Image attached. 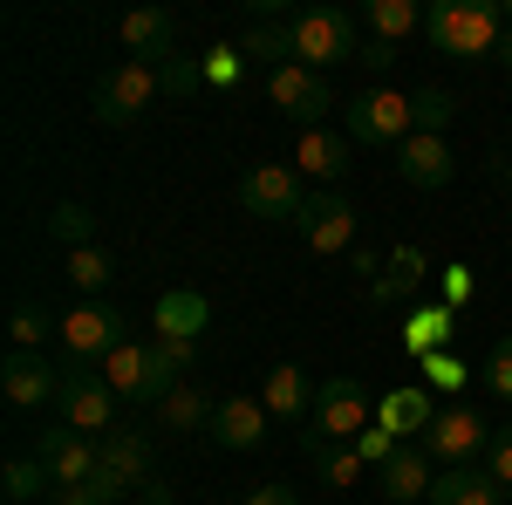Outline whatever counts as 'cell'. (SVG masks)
Masks as SVG:
<instances>
[{"mask_svg":"<svg viewBox=\"0 0 512 505\" xmlns=\"http://www.w3.org/2000/svg\"><path fill=\"white\" fill-rule=\"evenodd\" d=\"M424 35H431L437 55H451V62H478V55H499L506 21H499L492 0H437V7H424Z\"/></svg>","mask_w":512,"mask_h":505,"instance_id":"1","label":"cell"},{"mask_svg":"<svg viewBox=\"0 0 512 505\" xmlns=\"http://www.w3.org/2000/svg\"><path fill=\"white\" fill-rule=\"evenodd\" d=\"M158 471H151V430H110V437H96V478H89V492L103 505L130 499V492H144Z\"/></svg>","mask_w":512,"mask_h":505,"instance_id":"2","label":"cell"},{"mask_svg":"<svg viewBox=\"0 0 512 505\" xmlns=\"http://www.w3.org/2000/svg\"><path fill=\"white\" fill-rule=\"evenodd\" d=\"M55 410H62V424L82 430V437H110V430H117V389L103 383L96 362L69 355V362H62V396H55Z\"/></svg>","mask_w":512,"mask_h":505,"instance_id":"3","label":"cell"},{"mask_svg":"<svg viewBox=\"0 0 512 505\" xmlns=\"http://www.w3.org/2000/svg\"><path fill=\"white\" fill-rule=\"evenodd\" d=\"M376 417V403H369V383L362 376H328L315 389V417L301 424V437H321V444H355L362 430Z\"/></svg>","mask_w":512,"mask_h":505,"instance_id":"4","label":"cell"},{"mask_svg":"<svg viewBox=\"0 0 512 505\" xmlns=\"http://www.w3.org/2000/svg\"><path fill=\"white\" fill-rule=\"evenodd\" d=\"M355 55H362V21L349 7H308L294 21V62H308L315 76L335 62H355Z\"/></svg>","mask_w":512,"mask_h":505,"instance_id":"5","label":"cell"},{"mask_svg":"<svg viewBox=\"0 0 512 505\" xmlns=\"http://www.w3.org/2000/svg\"><path fill=\"white\" fill-rule=\"evenodd\" d=\"M417 444H424L431 465H444V471H451V465H478V458L492 451V424L478 417L472 403H451V410H437V417H431V430H424Z\"/></svg>","mask_w":512,"mask_h":505,"instance_id":"6","label":"cell"},{"mask_svg":"<svg viewBox=\"0 0 512 505\" xmlns=\"http://www.w3.org/2000/svg\"><path fill=\"white\" fill-rule=\"evenodd\" d=\"M158 96H164V89H158V69H151V62H117V69L96 76V123L123 130V123L144 117Z\"/></svg>","mask_w":512,"mask_h":505,"instance_id":"7","label":"cell"},{"mask_svg":"<svg viewBox=\"0 0 512 505\" xmlns=\"http://www.w3.org/2000/svg\"><path fill=\"white\" fill-rule=\"evenodd\" d=\"M410 130H417V117H410V96H403V89L369 82V89L355 96V110H349L355 144H410Z\"/></svg>","mask_w":512,"mask_h":505,"instance_id":"8","label":"cell"},{"mask_svg":"<svg viewBox=\"0 0 512 505\" xmlns=\"http://www.w3.org/2000/svg\"><path fill=\"white\" fill-rule=\"evenodd\" d=\"M239 205L253 212V219H301V205H308V192H301V171L294 164H253L246 178H239Z\"/></svg>","mask_w":512,"mask_h":505,"instance_id":"9","label":"cell"},{"mask_svg":"<svg viewBox=\"0 0 512 505\" xmlns=\"http://www.w3.org/2000/svg\"><path fill=\"white\" fill-rule=\"evenodd\" d=\"M267 103H274V110H287L301 130H321V117L335 110V89H328V76H315L308 62H287V69H274V76H267Z\"/></svg>","mask_w":512,"mask_h":505,"instance_id":"10","label":"cell"},{"mask_svg":"<svg viewBox=\"0 0 512 505\" xmlns=\"http://www.w3.org/2000/svg\"><path fill=\"white\" fill-rule=\"evenodd\" d=\"M123 328H130L123 308H110V301H82V308L62 321V349L82 355V362H96V355L110 362V355L123 349Z\"/></svg>","mask_w":512,"mask_h":505,"instance_id":"11","label":"cell"},{"mask_svg":"<svg viewBox=\"0 0 512 505\" xmlns=\"http://www.w3.org/2000/svg\"><path fill=\"white\" fill-rule=\"evenodd\" d=\"M35 458L48 465V478H55V492H76V485H89L96 478V437H82V430H41Z\"/></svg>","mask_w":512,"mask_h":505,"instance_id":"12","label":"cell"},{"mask_svg":"<svg viewBox=\"0 0 512 505\" xmlns=\"http://www.w3.org/2000/svg\"><path fill=\"white\" fill-rule=\"evenodd\" d=\"M294 233L308 239V253H349V239H355V205H349L342 192H315L308 205H301Z\"/></svg>","mask_w":512,"mask_h":505,"instance_id":"13","label":"cell"},{"mask_svg":"<svg viewBox=\"0 0 512 505\" xmlns=\"http://www.w3.org/2000/svg\"><path fill=\"white\" fill-rule=\"evenodd\" d=\"M0 389H7V403L14 410H41V403H55L62 396V369L48 362V355H7L0 362Z\"/></svg>","mask_w":512,"mask_h":505,"instance_id":"14","label":"cell"},{"mask_svg":"<svg viewBox=\"0 0 512 505\" xmlns=\"http://www.w3.org/2000/svg\"><path fill=\"white\" fill-rule=\"evenodd\" d=\"M151 328H158L164 342H198L212 328V301L192 294V287H164L158 308H151Z\"/></svg>","mask_w":512,"mask_h":505,"instance_id":"15","label":"cell"},{"mask_svg":"<svg viewBox=\"0 0 512 505\" xmlns=\"http://www.w3.org/2000/svg\"><path fill=\"white\" fill-rule=\"evenodd\" d=\"M396 171H403V185H417V192H444V185L458 178V157L444 151V137H410V144H396Z\"/></svg>","mask_w":512,"mask_h":505,"instance_id":"16","label":"cell"},{"mask_svg":"<svg viewBox=\"0 0 512 505\" xmlns=\"http://www.w3.org/2000/svg\"><path fill=\"white\" fill-rule=\"evenodd\" d=\"M219 451H253L260 437H267V403L260 396H226L219 410H212V430H205Z\"/></svg>","mask_w":512,"mask_h":505,"instance_id":"17","label":"cell"},{"mask_svg":"<svg viewBox=\"0 0 512 505\" xmlns=\"http://www.w3.org/2000/svg\"><path fill=\"white\" fill-rule=\"evenodd\" d=\"M315 389L321 383H308V369L280 362L274 376L260 383V403H267V417H280V424H308V417H315Z\"/></svg>","mask_w":512,"mask_h":505,"instance_id":"18","label":"cell"},{"mask_svg":"<svg viewBox=\"0 0 512 505\" xmlns=\"http://www.w3.org/2000/svg\"><path fill=\"white\" fill-rule=\"evenodd\" d=\"M123 48H130V62H151L164 69L171 62V35H178V21L164 14V7H137V14H123Z\"/></svg>","mask_w":512,"mask_h":505,"instance_id":"19","label":"cell"},{"mask_svg":"<svg viewBox=\"0 0 512 505\" xmlns=\"http://www.w3.org/2000/svg\"><path fill=\"white\" fill-rule=\"evenodd\" d=\"M431 478H437V471H431V451H424V444H396V458L376 471V485H383V499H390V505L424 499Z\"/></svg>","mask_w":512,"mask_h":505,"instance_id":"20","label":"cell"},{"mask_svg":"<svg viewBox=\"0 0 512 505\" xmlns=\"http://www.w3.org/2000/svg\"><path fill=\"white\" fill-rule=\"evenodd\" d=\"M144 362H151V403H164L171 389L192 383V369H198V342H164V335H151V342H144Z\"/></svg>","mask_w":512,"mask_h":505,"instance_id":"21","label":"cell"},{"mask_svg":"<svg viewBox=\"0 0 512 505\" xmlns=\"http://www.w3.org/2000/svg\"><path fill=\"white\" fill-rule=\"evenodd\" d=\"M431 417H437V410H431V396H424V389H390V396L376 403V424L396 430L403 444H417V437L431 430Z\"/></svg>","mask_w":512,"mask_h":505,"instance_id":"22","label":"cell"},{"mask_svg":"<svg viewBox=\"0 0 512 505\" xmlns=\"http://www.w3.org/2000/svg\"><path fill=\"white\" fill-rule=\"evenodd\" d=\"M294 164H301L308 178H321V185H335V178L349 171V137H335V130H301Z\"/></svg>","mask_w":512,"mask_h":505,"instance_id":"23","label":"cell"},{"mask_svg":"<svg viewBox=\"0 0 512 505\" xmlns=\"http://www.w3.org/2000/svg\"><path fill=\"white\" fill-rule=\"evenodd\" d=\"M103 383L117 389V403H151V362H144V342H123V349L103 362Z\"/></svg>","mask_w":512,"mask_h":505,"instance_id":"24","label":"cell"},{"mask_svg":"<svg viewBox=\"0 0 512 505\" xmlns=\"http://www.w3.org/2000/svg\"><path fill=\"white\" fill-rule=\"evenodd\" d=\"M301 458L315 465V478L328 492H349L355 478H362V458H355V444H321V437H301Z\"/></svg>","mask_w":512,"mask_h":505,"instance_id":"25","label":"cell"},{"mask_svg":"<svg viewBox=\"0 0 512 505\" xmlns=\"http://www.w3.org/2000/svg\"><path fill=\"white\" fill-rule=\"evenodd\" d=\"M212 410H219V403H212L198 383H185V389H171V396L158 403V424L171 430V437H185V430H212Z\"/></svg>","mask_w":512,"mask_h":505,"instance_id":"26","label":"cell"},{"mask_svg":"<svg viewBox=\"0 0 512 505\" xmlns=\"http://www.w3.org/2000/svg\"><path fill=\"white\" fill-rule=\"evenodd\" d=\"M239 55H246V62H267V69H287V62H294V28L253 21V28L239 35Z\"/></svg>","mask_w":512,"mask_h":505,"instance_id":"27","label":"cell"},{"mask_svg":"<svg viewBox=\"0 0 512 505\" xmlns=\"http://www.w3.org/2000/svg\"><path fill=\"white\" fill-rule=\"evenodd\" d=\"M410 28H424V7L417 0H369V35L376 41H403Z\"/></svg>","mask_w":512,"mask_h":505,"instance_id":"28","label":"cell"},{"mask_svg":"<svg viewBox=\"0 0 512 505\" xmlns=\"http://www.w3.org/2000/svg\"><path fill=\"white\" fill-rule=\"evenodd\" d=\"M48 233L62 239L69 253H82V246H96V219H89V205H76V198H62V205L48 212Z\"/></svg>","mask_w":512,"mask_h":505,"instance_id":"29","label":"cell"},{"mask_svg":"<svg viewBox=\"0 0 512 505\" xmlns=\"http://www.w3.org/2000/svg\"><path fill=\"white\" fill-rule=\"evenodd\" d=\"M41 485H55V478H48V465H41L35 451H28V458H7V471H0V492H7L14 505L41 499Z\"/></svg>","mask_w":512,"mask_h":505,"instance_id":"30","label":"cell"},{"mask_svg":"<svg viewBox=\"0 0 512 505\" xmlns=\"http://www.w3.org/2000/svg\"><path fill=\"white\" fill-rule=\"evenodd\" d=\"M48 328L62 335V321H48V308H35V301H21V308L7 314V335H14V349H21V355H41Z\"/></svg>","mask_w":512,"mask_h":505,"instance_id":"31","label":"cell"},{"mask_svg":"<svg viewBox=\"0 0 512 505\" xmlns=\"http://www.w3.org/2000/svg\"><path fill=\"white\" fill-rule=\"evenodd\" d=\"M410 117H417V137H444V123L458 117V96L451 89H417L410 96Z\"/></svg>","mask_w":512,"mask_h":505,"instance_id":"32","label":"cell"},{"mask_svg":"<svg viewBox=\"0 0 512 505\" xmlns=\"http://www.w3.org/2000/svg\"><path fill=\"white\" fill-rule=\"evenodd\" d=\"M69 280L82 287V301H96V294L117 280V267H110V253H103V246H82V253H69Z\"/></svg>","mask_w":512,"mask_h":505,"instance_id":"33","label":"cell"},{"mask_svg":"<svg viewBox=\"0 0 512 505\" xmlns=\"http://www.w3.org/2000/svg\"><path fill=\"white\" fill-rule=\"evenodd\" d=\"M205 76H212L205 62H192V55H171V62L158 69V89H164V96H198V89H205Z\"/></svg>","mask_w":512,"mask_h":505,"instance_id":"34","label":"cell"},{"mask_svg":"<svg viewBox=\"0 0 512 505\" xmlns=\"http://www.w3.org/2000/svg\"><path fill=\"white\" fill-rule=\"evenodd\" d=\"M444 335H451V314L444 308H417L410 314V355H437Z\"/></svg>","mask_w":512,"mask_h":505,"instance_id":"35","label":"cell"},{"mask_svg":"<svg viewBox=\"0 0 512 505\" xmlns=\"http://www.w3.org/2000/svg\"><path fill=\"white\" fill-rule=\"evenodd\" d=\"M396 444H403L396 430L369 424V430H362V437H355V458H362V465H376V471H383V465H390V458H396Z\"/></svg>","mask_w":512,"mask_h":505,"instance_id":"36","label":"cell"},{"mask_svg":"<svg viewBox=\"0 0 512 505\" xmlns=\"http://www.w3.org/2000/svg\"><path fill=\"white\" fill-rule=\"evenodd\" d=\"M485 389L512 403V335H499V342H492V355H485Z\"/></svg>","mask_w":512,"mask_h":505,"instance_id":"37","label":"cell"},{"mask_svg":"<svg viewBox=\"0 0 512 505\" xmlns=\"http://www.w3.org/2000/svg\"><path fill=\"white\" fill-rule=\"evenodd\" d=\"M485 478L499 485V492H512V424L492 430V451H485Z\"/></svg>","mask_w":512,"mask_h":505,"instance_id":"38","label":"cell"},{"mask_svg":"<svg viewBox=\"0 0 512 505\" xmlns=\"http://www.w3.org/2000/svg\"><path fill=\"white\" fill-rule=\"evenodd\" d=\"M465 485H472V465H451L431 478V492H424V505H458L465 499Z\"/></svg>","mask_w":512,"mask_h":505,"instance_id":"39","label":"cell"},{"mask_svg":"<svg viewBox=\"0 0 512 505\" xmlns=\"http://www.w3.org/2000/svg\"><path fill=\"white\" fill-rule=\"evenodd\" d=\"M458 505H506V492H499V485L472 465V485H465V499H458Z\"/></svg>","mask_w":512,"mask_h":505,"instance_id":"40","label":"cell"},{"mask_svg":"<svg viewBox=\"0 0 512 505\" xmlns=\"http://www.w3.org/2000/svg\"><path fill=\"white\" fill-rule=\"evenodd\" d=\"M424 376H431L437 389H458V383H465V369H458L451 355H424Z\"/></svg>","mask_w":512,"mask_h":505,"instance_id":"41","label":"cell"},{"mask_svg":"<svg viewBox=\"0 0 512 505\" xmlns=\"http://www.w3.org/2000/svg\"><path fill=\"white\" fill-rule=\"evenodd\" d=\"M355 62H362L369 76H390V62H396V41H369V48H362Z\"/></svg>","mask_w":512,"mask_h":505,"instance_id":"42","label":"cell"},{"mask_svg":"<svg viewBox=\"0 0 512 505\" xmlns=\"http://www.w3.org/2000/svg\"><path fill=\"white\" fill-rule=\"evenodd\" d=\"M239 505H301V492H294V485H253Z\"/></svg>","mask_w":512,"mask_h":505,"instance_id":"43","label":"cell"},{"mask_svg":"<svg viewBox=\"0 0 512 505\" xmlns=\"http://www.w3.org/2000/svg\"><path fill=\"white\" fill-rule=\"evenodd\" d=\"M444 294L451 301H472V267H444Z\"/></svg>","mask_w":512,"mask_h":505,"instance_id":"44","label":"cell"},{"mask_svg":"<svg viewBox=\"0 0 512 505\" xmlns=\"http://www.w3.org/2000/svg\"><path fill=\"white\" fill-rule=\"evenodd\" d=\"M137 499H144V505H178V499H171V485H164V478H151V485H144Z\"/></svg>","mask_w":512,"mask_h":505,"instance_id":"45","label":"cell"},{"mask_svg":"<svg viewBox=\"0 0 512 505\" xmlns=\"http://www.w3.org/2000/svg\"><path fill=\"white\" fill-rule=\"evenodd\" d=\"M48 505H103V499H96L89 485H76V492H55V499H48Z\"/></svg>","mask_w":512,"mask_h":505,"instance_id":"46","label":"cell"},{"mask_svg":"<svg viewBox=\"0 0 512 505\" xmlns=\"http://www.w3.org/2000/svg\"><path fill=\"white\" fill-rule=\"evenodd\" d=\"M492 62H499V69L512 76V28H506V41H499V55H492Z\"/></svg>","mask_w":512,"mask_h":505,"instance_id":"47","label":"cell"}]
</instances>
